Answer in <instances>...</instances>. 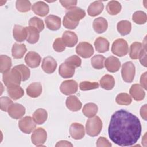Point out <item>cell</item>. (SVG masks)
Listing matches in <instances>:
<instances>
[{
	"mask_svg": "<svg viewBox=\"0 0 147 147\" xmlns=\"http://www.w3.org/2000/svg\"><path fill=\"white\" fill-rule=\"evenodd\" d=\"M141 125L138 117L123 109L115 111L111 116L108 133L110 140L121 146L136 144L140 137Z\"/></svg>",
	"mask_w": 147,
	"mask_h": 147,
	"instance_id": "obj_1",
	"label": "cell"
},
{
	"mask_svg": "<svg viewBox=\"0 0 147 147\" xmlns=\"http://www.w3.org/2000/svg\"><path fill=\"white\" fill-rule=\"evenodd\" d=\"M102 126V121L99 117L94 116L88 119L86 122V133L91 137H95L100 133Z\"/></svg>",
	"mask_w": 147,
	"mask_h": 147,
	"instance_id": "obj_2",
	"label": "cell"
},
{
	"mask_svg": "<svg viewBox=\"0 0 147 147\" xmlns=\"http://www.w3.org/2000/svg\"><path fill=\"white\" fill-rule=\"evenodd\" d=\"M2 80L5 85L9 87L14 86H20L22 79L18 71L14 67L9 71L3 74Z\"/></svg>",
	"mask_w": 147,
	"mask_h": 147,
	"instance_id": "obj_3",
	"label": "cell"
},
{
	"mask_svg": "<svg viewBox=\"0 0 147 147\" xmlns=\"http://www.w3.org/2000/svg\"><path fill=\"white\" fill-rule=\"evenodd\" d=\"M112 53L119 57H122L126 55L129 51V47L127 41L123 38H118L115 40L111 47Z\"/></svg>",
	"mask_w": 147,
	"mask_h": 147,
	"instance_id": "obj_4",
	"label": "cell"
},
{
	"mask_svg": "<svg viewBox=\"0 0 147 147\" xmlns=\"http://www.w3.org/2000/svg\"><path fill=\"white\" fill-rule=\"evenodd\" d=\"M136 73V68L131 61L125 63L122 65L121 75L123 81L126 83L133 82Z\"/></svg>",
	"mask_w": 147,
	"mask_h": 147,
	"instance_id": "obj_5",
	"label": "cell"
},
{
	"mask_svg": "<svg viewBox=\"0 0 147 147\" xmlns=\"http://www.w3.org/2000/svg\"><path fill=\"white\" fill-rule=\"evenodd\" d=\"M18 127L22 132L30 134L36 128V124L31 117L26 116L19 121Z\"/></svg>",
	"mask_w": 147,
	"mask_h": 147,
	"instance_id": "obj_6",
	"label": "cell"
},
{
	"mask_svg": "<svg viewBox=\"0 0 147 147\" xmlns=\"http://www.w3.org/2000/svg\"><path fill=\"white\" fill-rule=\"evenodd\" d=\"M47 138V131L42 127H38L36 129L32 136L31 141L32 143L37 146H44Z\"/></svg>",
	"mask_w": 147,
	"mask_h": 147,
	"instance_id": "obj_7",
	"label": "cell"
},
{
	"mask_svg": "<svg viewBox=\"0 0 147 147\" xmlns=\"http://www.w3.org/2000/svg\"><path fill=\"white\" fill-rule=\"evenodd\" d=\"M76 53L83 58H89L94 53V48L87 42H81L76 47Z\"/></svg>",
	"mask_w": 147,
	"mask_h": 147,
	"instance_id": "obj_8",
	"label": "cell"
},
{
	"mask_svg": "<svg viewBox=\"0 0 147 147\" xmlns=\"http://www.w3.org/2000/svg\"><path fill=\"white\" fill-rule=\"evenodd\" d=\"M78 89V83L72 79L63 81L60 86V91L65 95H69L76 93Z\"/></svg>",
	"mask_w": 147,
	"mask_h": 147,
	"instance_id": "obj_9",
	"label": "cell"
},
{
	"mask_svg": "<svg viewBox=\"0 0 147 147\" xmlns=\"http://www.w3.org/2000/svg\"><path fill=\"white\" fill-rule=\"evenodd\" d=\"M7 113L12 118L18 119L22 118L25 114V107L19 103H13L8 109Z\"/></svg>",
	"mask_w": 147,
	"mask_h": 147,
	"instance_id": "obj_10",
	"label": "cell"
},
{
	"mask_svg": "<svg viewBox=\"0 0 147 147\" xmlns=\"http://www.w3.org/2000/svg\"><path fill=\"white\" fill-rule=\"evenodd\" d=\"M41 57L40 55L34 51L28 52L25 57V61L27 65L30 68H34L38 67L41 63Z\"/></svg>",
	"mask_w": 147,
	"mask_h": 147,
	"instance_id": "obj_11",
	"label": "cell"
},
{
	"mask_svg": "<svg viewBox=\"0 0 147 147\" xmlns=\"http://www.w3.org/2000/svg\"><path fill=\"white\" fill-rule=\"evenodd\" d=\"M65 16L72 21L79 22L86 16V12L81 8L75 6L68 10Z\"/></svg>",
	"mask_w": 147,
	"mask_h": 147,
	"instance_id": "obj_12",
	"label": "cell"
},
{
	"mask_svg": "<svg viewBox=\"0 0 147 147\" xmlns=\"http://www.w3.org/2000/svg\"><path fill=\"white\" fill-rule=\"evenodd\" d=\"M69 133L72 138L75 140H80L85 135V130L83 125L74 122L69 127Z\"/></svg>",
	"mask_w": 147,
	"mask_h": 147,
	"instance_id": "obj_13",
	"label": "cell"
},
{
	"mask_svg": "<svg viewBox=\"0 0 147 147\" xmlns=\"http://www.w3.org/2000/svg\"><path fill=\"white\" fill-rule=\"evenodd\" d=\"M105 67L110 72H116L121 67V62L119 60L113 56H111L106 58L105 60Z\"/></svg>",
	"mask_w": 147,
	"mask_h": 147,
	"instance_id": "obj_14",
	"label": "cell"
},
{
	"mask_svg": "<svg viewBox=\"0 0 147 147\" xmlns=\"http://www.w3.org/2000/svg\"><path fill=\"white\" fill-rule=\"evenodd\" d=\"M42 70L48 74L53 73L57 67V62L51 56H47L44 58L41 64Z\"/></svg>",
	"mask_w": 147,
	"mask_h": 147,
	"instance_id": "obj_15",
	"label": "cell"
},
{
	"mask_svg": "<svg viewBox=\"0 0 147 147\" xmlns=\"http://www.w3.org/2000/svg\"><path fill=\"white\" fill-rule=\"evenodd\" d=\"M13 35L16 41L18 42L24 41L25 40H26L28 35L26 27L15 25L13 29Z\"/></svg>",
	"mask_w": 147,
	"mask_h": 147,
	"instance_id": "obj_16",
	"label": "cell"
},
{
	"mask_svg": "<svg viewBox=\"0 0 147 147\" xmlns=\"http://www.w3.org/2000/svg\"><path fill=\"white\" fill-rule=\"evenodd\" d=\"M47 27L51 30L55 31L60 28L61 18L55 15H49L45 18Z\"/></svg>",
	"mask_w": 147,
	"mask_h": 147,
	"instance_id": "obj_17",
	"label": "cell"
},
{
	"mask_svg": "<svg viewBox=\"0 0 147 147\" xmlns=\"http://www.w3.org/2000/svg\"><path fill=\"white\" fill-rule=\"evenodd\" d=\"M32 10L37 15L40 17H44L49 11V6L43 1H37L32 6Z\"/></svg>",
	"mask_w": 147,
	"mask_h": 147,
	"instance_id": "obj_18",
	"label": "cell"
},
{
	"mask_svg": "<svg viewBox=\"0 0 147 147\" xmlns=\"http://www.w3.org/2000/svg\"><path fill=\"white\" fill-rule=\"evenodd\" d=\"M131 96L137 101H140L144 99L145 92L142 87L139 84H133L129 90Z\"/></svg>",
	"mask_w": 147,
	"mask_h": 147,
	"instance_id": "obj_19",
	"label": "cell"
},
{
	"mask_svg": "<svg viewBox=\"0 0 147 147\" xmlns=\"http://www.w3.org/2000/svg\"><path fill=\"white\" fill-rule=\"evenodd\" d=\"M62 40L68 47H74L78 41V37L77 35L71 31H65L62 36Z\"/></svg>",
	"mask_w": 147,
	"mask_h": 147,
	"instance_id": "obj_20",
	"label": "cell"
},
{
	"mask_svg": "<svg viewBox=\"0 0 147 147\" xmlns=\"http://www.w3.org/2000/svg\"><path fill=\"white\" fill-rule=\"evenodd\" d=\"M42 85L39 82H34L28 86L26 89L27 95L31 98H37L42 93Z\"/></svg>",
	"mask_w": 147,
	"mask_h": 147,
	"instance_id": "obj_21",
	"label": "cell"
},
{
	"mask_svg": "<svg viewBox=\"0 0 147 147\" xmlns=\"http://www.w3.org/2000/svg\"><path fill=\"white\" fill-rule=\"evenodd\" d=\"M92 26L95 32L100 34L104 33L107 30L108 28V23L105 18L99 17L94 20Z\"/></svg>",
	"mask_w": 147,
	"mask_h": 147,
	"instance_id": "obj_22",
	"label": "cell"
},
{
	"mask_svg": "<svg viewBox=\"0 0 147 147\" xmlns=\"http://www.w3.org/2000/svg\"><path fill=\"white\" fill-rule=\"evenodd\" d=\"M67 107L71 111H78L82 108V103L80 100L75 95L69 96L65 102Z\"/></svg>",
	"mask_w": 147,
	"mask_h": 147,
	"instance_id": "obj_23",
	"label": "cell"
},
{
	"mask_svg": "<svg viewBox=\"0 0 147 147\" xmlns=\"http://www.w3.org/2000/svg\"><path fill=\"white\" fill-rule=\"evenodd\" d=\"M104 9V5L100 1H96L91 3L88 9L87 13L91 17H95L100 14Z\"/></svg>",
	"mask_w": 147,
	"mask_h": 147,
	"instance_id": "obj_24",
	"label": "cell"
},
{
	"mask_svg": "<svg viewBox=\"0 0 147 147\" xmlns=\"http://www.w3.org/2000/svg\"><path fill=\"white\" fill-rule=\"evenodd\" d=\"M75 71V68L64 62L59 67V74L63 78H70L74 75Z\"/></svg>",
	"mask_w": 147,
	"mask_h": 147,
	"instance_id": "obj_25",
	"label": "cell"
},
{
	"mask_svg": "<svg viewBox=\"0 0 147 147\" xmlns=\"http://www.w3.org/2000/svg\"><path fill=\"white\" fill-rule=\"evenodd\" d=\"M26 51V47L25 44L14 43L11 49L12 56L16 59H21L25 54Z\"/></svg>",
	"mask_w": 147,
	"mask_h": 147,
	"instance_id": "obj_26",
	"label": "cell"
},
{
	"mask_svg": "<svg viewBox=\"0 0 147 147\" xmlns=\"http://www.w3.org/2000/svg\"><path fill=\"white\" fill-rule=\"evenodd\" d=\"M100 87L106 90H112L115 86V80L114 77L109 74L104 75L100 80Z\"/></svg>",
	"mask_w": 147,
	"mask_h": 147,
	"instance_id": "obj_27",
	"label": "cell"
},
{
	"mask_svg": "<svg viewBox=\"0 0 147 147\" xmlns=\"http://www.w3.org/2000/svg\"><path fill=\"white\" fill-rule=\"evenodd\" d=\"M48 113L47 111L42 108L37 109L33 114V119L37 125L43 124L47 119Z\"/></svg>",
	"mask_w": 147,
	"mask_h": 147,
	"instance_id": "obj_28",
	"label": "cell"
},
{
	"mask_svg": "<svg viewBox=\"0 0 147 147\" xmlns=\"http://www.w3.org/2000/svg\"><path fill=\"white\" fill-rule=\"evenodd\" d=\"M94 46L98 52L104 53L108 51L109 49V42L106 38L99 37L95 40Z\"/></svg>",
	"mask_w": 147,
	"mask_h": 147,
	"instance_id": "obj_29",
	"label": "cell"
},
{
	"mask_svg": "<svg viewBox=\"0 0 147 147\" xmlns=\"http://www.w3.org/2000/svg\"><path fill=\"white\" fill-rule=\"evenodd\" d=\"M144 46L140 42H134L130 45L129 56L131 59H138L143 50Z\"/></svg>",
	"mask_w": 147,
	"mask_h": 147,
	"instance_id": "obj_30",
	"label": "cell"
},
{
	"mask_svg": "<svg viewBox=\"0 0 147 147\" xmlns=\"http://www.w3.org/2000/svg\"><path fill=\"white\" fill-rule=\"evenodd\" d=\"M7 92L9 96L14 100L22 98L24 94V90L20 86L9 87L7 88Z\"/></svg>",
	"mask_w": 147,
	"mask_h": 147,
	"instance_id": "obj_31",
	"label": "cell"
},
{
	"mask_svg": "<svg viewBox=\"0 0 147 147\" xmlns=\"http://www.w3.org/2000/svg\"><path fill=\"white\" fill-rule=\"evenodd\" d=\"M98 107L95 103H88L85 104L83 106L82 113L86 117L90 118L95 116L98 113Z\"/></svg>",
	"mask_w": 147,
	"mask_h": 147,
	"instance_id": "obj_32",
	"label": "cell"
},
{
	"mask_svg": "<svg viewBox=\"0 0 147 147\" xmlns=\"http://www.w3.org/2000/svg\"><path fill=\"white\" fill-rule=\"evenodd\" d=\"M117 30L122 36L129 34L131 30V24L127 20H122L118 22Z\"/></svg>",
	"mask_w": 147,
	"mask_h": 147,
	"instance_id": "obj_33",
	"label": "cell"
},
{
	"mask_svg": "<svg viewBox=\"0 0 147 147\" xmlns=\"http://www.w3.org/2000/svg\"><path fill=\"white\" fill-rule=\"evenodd\" d=\"M12 65L11 59L10 57L2 55L0 56V72L4 74L9 71Z\"/></svg>",
	"mask_w": 147,
	"mask_h": 147,
	"instance_id": "obj_34",
	"label": "cell"
},
{
	"mask_svg": "<svg viewBox=\"0 0 147 147\" xmlns=\"http://www.w3.org/2000/svg\"><path fill=\"white\" fill-rule=\"evenodd\" d=\"M122 6L121 3L117 1H110L106 6V10L107 13L112 16L118 14L121 10Z\"/></svg>",
	"mask_w": 147,
	"mask_h": 147,
	"instance_id": "obj_35",
	"label": "cell"
},
{
	"mask_svg": "<svg viewBox=\"0 0 147 147\" xmlns=\"http://www.w3.org/2000/svg\"><path fill=\"white\" fill-rule=\"evenodd\" d=\"M26 29L28 33L26 41L32 44L36 43L39 40L40 33L36 29L30 26L26 27Z\"/></svg>",
	"mask_w": 147,
	"mask_h": 147,
	"instance_id": "obj_36",
	"label": "cell"
},
{
	"mask_svg": "<svg viewBox=\"0 0 147 147\" xmlns=\"http://www.w3.org/2000/svg\"><path fill=\"white\" fill-rule=\"evenodd\" d=\"M105 57L101 55H96L93 56L91 60L92 67L96 69H101L104 68Z\"/></svg>",
	"mask_w": 147,
	"mask_h": 147,
	"instance_id": "obj_37",
	"label": "cell"
},
{
	"mask_svg": "<svg viewBox=\"0 0 147 147\" xmlns=\"http://www.w3.org/2000/svg\"><path fill=\"white\" fill-rule=\"evenodd\" d=\"M16 7L18 11L22 13L28 12L32 9L30 2L26 0H17L16 2Z\"/></svg>",
	"mask_w": 147,
	"mask_h": 147,
	"instance_id": "obj_38",
	"label": "cell"
},
{
	"mask_svg": "<svg viewBox=\"0 0 147 147\" xmlns=\"http://www.w3.org/2000/svg\"><path fill=\"white\" fill-rule=\"evenodd\" d=\"M29 26L34 28L40 33L43 30L44 28V24L41 18L37 17H33L29 21Z\"/></svg>",
	"mask_w": 147,
	"mask_h": 147,
	"instance_id": "obj_39",
	"label": "cell"
},
{
	"mask_svg": "<svg viewBox=\"0 0 147 147\" xmlns=\"http://www.w3.org/2000/svg\"><path fill=\"white\" fill-rule=\"evenodd\" d=\"M132 20L137 24H144L147 21L146 14L142 11H137L133 14Z\"/></svg>",
	"mask_w": 147,
	"mask_h": 147,
	"instance_id": "obj_40",
	"label": "cell"
},
{
	"mask_svg": "<svg viewBox=\"0 0 147 147\" xmlns=\"http://www.w3.org/2000/svg\"><path fill=\"white\" fill-rule=\"evenodd\" d=\"M115 101L119 105H129L131 103L132 99L127 93H120L116 96Z\"/></svg>",
	"mask_w": 147,
	"mask_h": 147,
	"instance_id": "obj_41",
	"label": "cell"
},
{
	"mask_svg": "<svg viewBox=\"0 0 147 147\" xmlns=\"http://www.w3.org/2000/svg\"><path fill=\"white\" fill-rule=\"evenodd\" d=\"M14 68L20 72L21 76L22 81H26L29 78L30 76V71L26 65L24 64H20L15 66Z\"/></svg>",
	"mask_w": 147,
	"mask_h": 147,
	"instance_id": "obj_42",
	"label": "cell"
},
{
	"mask_svg": "<svg viewBox=\"0 0 147 147\" xmlns=\"http://www.w3.org/2000/svg\"><path fill=\"white\" fill-rule=\"evenodd\" d=\"M99 88V83L96 82L83 81L79 84V88L82 91H88Z\"/></svg>",
	"mask_w": 147,
	"mask_h": 147,
	"instance_id": "obj_43",
	"label": "cell"
},
{
	"mask_svg": "<svg viewBox=\"0 0 147 147\" xmlns=\"http://www.w3.org/2000/svg\"><path fill=\"white\" fill-rule=\"evenodd\" d=\"M67 64L70 65L74 68L79 67L82 64V60L80 58L76 55H73L68 57L64 61Z\"/></svg>",
	"mask_w": 147,
	"mask_h": 147,
	"instance_id": "obj_44",
	"label": "cell"
},
{
	"mask_svg": "<svg viewBox=\"0 0 147 147\" xmlns=\"http://www.w3.org/2000/svg\"><path fill=\"white\" fill-rule=\"evenodd\" d=\"M13 101L8 97L2 96L0 98V106L1 110L3 111L6 112L9 107L13 104Z\"/></svg>",
	"mask_w": 147,
	"mask_h": 147,
	"instance_id": "obj_45",
	"label": "cell"
},
{
	"mask_svg": "<svg viewBox=\"0 0 147 147\" xmlns=\"http://www.w3.org/2000/svg\"><path fill=\"white\" fill-rule=\"evenodd\" d=\"M65 45L64 44L62 38H57L54 41L53 44V49L57 52H61L64 51L65 49Z\"/></svg>",
	"mask_w": 147,
	"mask_h": 147,
	"instance_id": "obj_46",
	"label": "cell"
},
{
	"mask_svg": "<svg viewBox=\"0 0 147 147\" xmlns=\"http://www.w3.org/2000/svg\"><path fill=\"white\" fill-rule=\"evenodd\" d=\"M63 26L67 29H74L79 25V22L72 21L64 16L63 20Z\"/></svg>",
	"mask_w": 147,
	"mask_h": 147,
	"instance_id": "obj_47",
	"label": "cell"
},
{
	"mask_svg": "<svg viewBox=\"0 0 147 147\" xmlns=\"http://www.w3.org/2000/svg\"><path fill=\"white\" fill-rule=\"evenodd\" d=\"M59 2L61 4V5L67 10H69L72 7H75L78 2L77 1L75 0H61Z\"/></svg>",
	"mask_w": 147,
	"mask_h": 147,
	"instance_id": "obj_48",
	"label": "cell"
},
{
	"mask_svg": "<svg viewBox=\"0 0 147 147\" xmlns=\"http://www.w3.org/2000/svg\"><path fill=\"white\" fill-rule=\"evenodd\" d=\"M111 145L109 140L104 137H100L97 140L96 146L98 147H110Z\"/></svg>",
	"mask_w": 147,
	"mask_h": 147,
	"instance_id": "obj_49",
	"label": "cell"
},
{
	"mask_svg": "<svg viewBox=\"0 0 147 147\" xmlns=\"http://www.w3.org/2000/svg\"><path fill=\"white\" fill-rule=\"evenodd\" d=\"M143 45V44H142ZM144 46L143 50L141 52V53L139 57L140 63L145 67H146V44H145Z\"/></svg>",
	"mask_w": 147,
	"mask_h": 147,
	"instance_id": "obj_50",
	"label": "cell"
},
{
	"mask_svg": "<svg viewBox=\"0 0 147 147\" xmlns=\"http://www.w3.org/2000/svg\"><path fill=\"white\" fill-rule=\"evenodd\" d=\"M146 74H147V72H145L142 75H141V78H140L141 86L145 90H146Z\"/></svg>",
	"mask_w": 147,
	"mask_h": 147,
	"instance_id": "obj_51",
	"label": "cell"
},
{
	"mask_svg": "<svg viewBox=\"0 0 147 147\" xmlns=\"http://www.w3.org/2000/svg\"><path fill=\"white\" fill-rule=\"evenodd\" d=\"M55 146H73V145L69 141L66 140H61L57 142L55 145Z\"/></svg>",
	"mask_w": 147,
	"mask_h": 147,
	"instance_id": "obj_52",
	"label": "cell"
},
{
	"mask_svg": "<svg viewBox=\"0 0 147 147\" xmlns=\"http://www.w3.org/2000/svg\"><path fill=\"white\" fill-rule=\"evenodd\" d=\"M146 105H144V106H142L141 107V109H140V115H141V117H142V118H143V119H144L145 121L146 120Z\"/></svg>",
	"mask_w": 147,
	"mask_h": 147,
	"instance_id": "obj_53",
	"label": "cell"
}]
</instances>
